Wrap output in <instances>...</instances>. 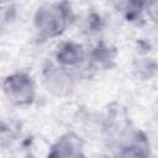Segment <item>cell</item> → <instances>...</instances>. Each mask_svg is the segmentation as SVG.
Masks as SVG:
<instances>
[{
	"instance_id": "obj_11",
	"label": "cell",
	"mask_w": 158,
	"mask_h": 158,
	"mask_svg": "<svg viewBox=\"0 0 158 158\" xmlns=\"http://www.w3.org/2000/svg\"><path fill=\"white\" fill-rule=\"evenodd\" d=\"M135 69L138 72L139 77H143L144 79H147L151 77V73H153L156 70V63L151 62L149 58H144L141 62H138V64L136 65Z\"/></svg>"
},
{
	"instance_id": "obj_4",
	"label": "cell",
	"mask_w": 158,
	"mask_h": 158,
	"mask_svg": "<svg viewBox=\"0 0 158 158\" xmlns=\"http://www.w3.org/2000/svg\"><path fill=\"white\" fill-rule=\"evenodd\" d=\"M78 74L70 69H67L57 64L53 59H48L43 63L41 70L42 85L48 94L56 98L70 96L78 83Z\"/></svg>"
},
{
	"instance_id": "obj_12",
	"label": "cell",
	"mask_w": 158,
	"mask_h": 158,
	"mask_svg": "<svg viewBox=\"0 0 158 158\" xmlns=\"http://www.w3.org/2000/svg\"><path fill=\"white\" fill-rule=\"evenodd\" d=\"M27 158H35V157H27Z\"/></svg>"
},
{
	"instance_id": "obj_3",
	"label": "cell",
	"mask_w": 158,
	"mask_h": 158,
	"mask_svg": "<svg viewBox=\"0 0 158 158\" xmlns=\"http://www.w3.org/2000/svg\"><path fill=\"white\" fill-rule=\"evenodd\" d=\"M1 91L12 106L28 107L37 98V88L32 75L25 70L7 74L1 81Z\"/></svg>"
},
{
	"instance_id": "obj_10",
	"label": "cell",
	"mask_w": 158,
	"mask_h": 158,
	"mask_svg": "<svg viewBox=\"0 0 158 158\" xmlns=\"http://www.w3.org/2000/svg\"><path fill=\"white\" fill-rule=\"evenodd\" d=\"M84 28L88 33H98L102 28V17L100 14H89L84 21Z\"/></svg>"
},
{
	"instance_id": "obj_8",
	"label": "cell",
	"mask_w": 158,
	"mask_h": 158,
	"mask_svg": "<svg viewBox=\"0 0 158 158\" xmlns=\"http://www.w3.org/2000/svg\"><path fill=\"white\" fill-rule=\"evenodd\" d=\"M146 1H117L114 6L126 21L138 23L146 15Z\"/></svg>"
},
{
	"instance_id": "obj_2",
	"label": "cell",
	"mask_w": 158,
	"mask_h": 158,
	"mask_svg": "<svg viewBox=\"0 0 158 158\" xmlns=\"http://www.w3.org/2000/svg\"><path fill=\"white\" fill-rule=\"evenodd\" d=\"M118 128H109L112 130L109 141L116 158H151V142L142 130L130 122L121 123Z\"/></svg>"
},
{
	"instance_id": "obj_9",
	"label": "cell",
	"mask_w": 158,
	"mask_h": 158,
	"mask_svg": "<svg viewBox=\"0 0 158 158\" xmlns=\"http://www.w3.org/2000/svg\"><path fill=\"white\" fill-rule=\"evenodd\" d=\"M20 137V131L11 122L0 120V147L10 148L12 147Z\"/></svg>"
},
{
	"instance_id": "obj_1",
	"label": "cell",
	"mask_w": 158,
	"mask_h": 158,
	"mask_svg": "<svg viewBox=\"0 0 158 158\" xmlns=\"http://www.w3.org/2000/svg\"><path fill=\"white\" fill-rule=\"evenodd\" d=\"M74 21V11L68 1L43 2L33 12L32 26L41 41L60 37Z\"/></svg>"
},
{
	"instance_id": "obj_5",
	"label": "cell",
	"mask_w": 158,
	"mask_h": 158,
	"mask_svg": "<svg viewBox=\"0 0 158 158\" xmlns=\"http://www.w3.org/2000/svg\"><path fill=\"white\" fill-rule=\"evenodd\" d=\"M88 59V48L74 40H67L60 42L54 52L53 60L73 72H75L79 77V70L83 73L85 63Z\"/></svg>"
},
{
	"instance_id": "obj_6",
	"label": "cell",
	"mask_w": 158,
	"mask_h": 158,
	"mask_svg": "<svg viewBox=\"0 0 158 158\" xmlns=\"http://www.w3.org/2000/svg\"><path fill=\"white\" fill-rule=\"evenodd\" d=\"M46 158H86L84 141L75 132L68 131L52 143Z\"/></svg>"
},
{
	"instance_id": "obj_7",
	"label": "cell",
	"mask_w": 158,
	"mask_h": 158,
	"mask_svg": "<svg viewBox=\"0 0 158 158\" xmlns=\"http://www.w3.org/2000/svg\"><path fill=\"white\" fill-rule=\"evenodd\" d=\"M116 48L105 41H99L90 48H88V59L84 67V72H99L109 69L114 65L116 59Z\"/></svg>"
}]
</instances>
